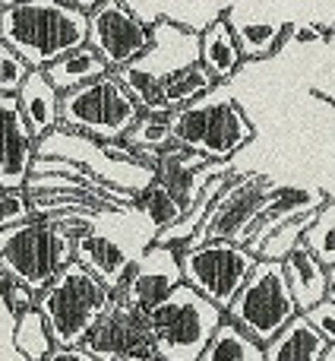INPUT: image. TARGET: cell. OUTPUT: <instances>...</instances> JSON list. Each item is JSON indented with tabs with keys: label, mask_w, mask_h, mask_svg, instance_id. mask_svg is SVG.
<instances>
[{
	"label": "cell",
	"mask_w": 335,
	"mask_h": 361,
	"mask_svg": "<svg viewBox=\"0 0 335 361\" xmlns=\"http://www.w3.org/2000/svg\"><path fill=\"white\" fill-rule=\"evenodd\" d=\"M313 216H317V212H310V216H298V219H291V222H285L282 228H275L272 235L266 238V244H263L260 260H285L291 250H298L301 244H304V231L310 228Z\"/></svg>",
	"instance_id": "obj_29"
},
{
	"label": "cell",
	"mask_w": 335,
	"mask_h": 361,
	"mask_svg": "<svg viewBox=\"0 0 335 361\" xmlns=\"http://www.w3.org/2000/svg\"><path fill=\"white\" fill-rule=\"evenodd\" d=\"M332 35V29H326V25H317V23H307V25H291V42L298 44H310V42H326V38Z\"/></svg>",
	"instance_id": "obj_34"
},
{
	"label": "cell",
	"mask_w": 335,
	"mask_h": 361,
	"mask_svg": "<svg viewBox=\"0 0 335 361\" xmlns=\"http://www.w3.org/2000/svg\"><path fill=\"white\" fill-rule=\"evenodd\" d=\"M143 108L137 105L118 73H108L95 82L63 92L61 127L70 133L95 140V143H120L139 124Z\"/></svg>",
	"instance_id": "obj_5"
},
{
	"label": "cell",
	"mask_w": 335,
	"mask_h": 361,
	"mask_svg": "<svg viewBox=\"0 0 335 361\" xmlns=\"http://www.w3.org/2000/svg\"><path fill=\"white\" fill-rule=\"evenodd\" d=\"M329 29H332V35H335V25H329Z\"/></svg>",
	"instance_id": "obj_40"
},
{
	"label": "cell",
	"mask_w": 335,
	"mask_h": 361,
	"mask_svg": "<svg viewBox=\"0 0 335 361\" xmlns=\"http://www.w3.org/2000/svg\"><path fill=\"white\" fill-rule=\"evenodd\" d=\"M190 63H199V32L165 16L152 23V48L133 67L162 82L168 73H174L180 67H190Z\"/></svg>",
	"instance_id": "obj_15"
},
{
	"label": "cell",
	"mask_w": 335,
	"mask_h": 361,
	"mask_svg": "<svg viewBox=\"0 0 335 361\" xmlns=\"http://www.w3.org/2000/svg\"><path fill=\"white\" fill-rule=\"evenodd\" d=\"M124 143L133 146L137 152H162L168 146H174V133H171L168 114H143L139 124L127 133Z\"/></svg>",
	"instance_id": "obj_28"
},
{
	"label": "cell",
	"mask_w": 335,
	"mask_h": 361,
	"mask_svg": "<svg viewBox=\"0 0 335 361\" xmlns=\"http://www.w3.org/2000/svg\"><path fill=\"white\" fill-rule=\"evenodd\" d=\"M63 4H70V6H76V10H86V13H92L99 4H105V0H63Z\"/></svg>",
	"instance_id": "obj_36"
},
{
	"label": "cell",
	"mask_w": 335,
	"mask_h": 361,
	"mask_svg": "<svg viewBox=\"0 0 335 361\" xmlns=\"http://www.w3.org/2000/svg\"><path fill=\"white\" fill-rule=\"evenodd\" d=\"M225 311L184 282L158 307L149 311V326L156 336V358L162 361H199L222 326Z\"/></svg>",
	"instance_id": "obj_4"
},
{
	"label": "cell",
	"mask_w": 335,
	"mask_h": 361,
	"mask_svg": "<svg viewBox=\"0 0 335 361\" xmlns=\"http://www.w3.org/2000/svg\"><path fill=\"white\" fill-rule=\"evenodd\" d=\"M285 276H288V286H291V295L298 301L301 314L313 311L317 305H323L329 298V269L310 254V250L301 244L298 250L285 257Z\"/></svg>",
	"instance_id": "obj_19"
},
{
	"label": "cell",
	"mask_w": 335,
	"mask_h": 361,
	"mask_svg": "<svg viewBox=\"0 0 335 361\" xmlns=\"http://www.w3.org/2000/svg\"><path fill=\"white\" fill-rule=\"evenodd\" d=\"M114 292L80 260L67 263L54 282L35 298L57 349H80L101 317L111 311Z\"/></svg>",
	"instance_id": "obj_2"
},
{
	"label": "cell",
	"mask_w": 335,
	"mask_h": 361,
	"mask_svg": "<svg viewBox=\"0 0 335 361\" xmlns=\"http://www.w3.org/2000/svg\"><path fill=\"white\" fill-rule=\"evenodd\" d=\"M0 42L32 70H48L63 54L89 44V13L63 0H16L0 10Z\"/></svg>",
	"instance_id": "obj_1"
},
{
	"label": "cell",
	"mask_w": 335,
	"mask_h": 361,
	"mask_svg": "<svg viewBox=\"0 0 335 361\" xmlns=\"http://www.w3.org/2000/svg\"><path fill=\"white\" fill-rule=\"evenodd\" d=\"M73 260H80L86 269H92V273L114 292V288L127 279V273L133 269L137 257L127 254V247L118 244L114 238H108V235H101V231L92 228L89 235H82L80 241H76Z\"/></svg>",
	"instance_id": "obj_17"
},
{
	"label": "cell",
	"mask_w": 335,
	"mask_h": 361,
	"mask_svg": "<svg viewBox=\"0 0 335 361\" xmlns=\"http://www.w3.org/2000/svg\"><path fill=\"white\" fill-rule=\"evenodd\" d=\"M95 361H143L156 358V336L149 326V314L114 298L111 311L95 324V330L80 345Z\"/></svg>",
	"instance_id": "obj_11"
},
{
	"label": "cell",
	"mask_w": 335,
	"mask_h": 361,
	"mask_svg": "<svg viewBox=\"0 0 335 361\" xmlns=\"http://www.w3.org/2000/svg\"><path fill=\"white\" fill-rule=\"evenodd\" d=\"M174 143L206 156L209 162H228L253 140V124L234 99L209 92L206 99L168 114Z\"/></svg>",
	"instance_id": "obj_3"
},
{
	"label": "cell",
	"mask_w": 335,
	"mask_h": 361,
	"mask_svg": "<svg viewBox=\"0 0 335 361\" xmlns=\"http://www.w3.org/2000/svg\"><path fill=\"white\" fill-rule=\"evenodd\" d=\"M244 61L247 57H244L228 16L209 19V25L199 32V63L215 76V82H228L244 67Z\"/></svg>",
	"instance_id": "obj_18"
},
{
	"label": "cell",
	"mask_w": 335,
	"mask_h": 361,
	"mask_svg": "<svg viewBox=\"0 0 335 361\" xmlns=\"http://www.w3.org/2000/svg\"><path fill=\"white\" fill-rule=\"evenodd\" d=\"M225 16H228V23H231V29H234L247 61H260V57L275 54V51L288 42V35H291V25L282 23V19H253L237 10L225 13Z\"/></svg>",
	"instance_id": "obj_20"
},
{
	"label": "cell",
	"mask_w": 335,
	"mask_h": 361,
	"mask_svg": "<svg viewBox=\"0 0 335 361\" xmlns=\"http://www.w3.org/2000/svg\"><path fill=\"white\" fill-rule=\"evenodd\" d=\"M89 44L114 73L137 63L152 48V23H146L124 0H105L89 13Z\"/></svg>",
	"instance_id": "obj_9"
},
{
	"label": "cell",
	"mask_w": 335,
	"mask_h": 361,
	"mask_svg": "<svg viewBox=\"0 0 335 361\" xmlns=\"http://www.w3.org/2000/svg\"><path fill=\"white\" fill-rule=\"evenodd\" d=\"M76 241L67 238L51 219H32L25 225L0 231V269L42 295L73 263Z\"/></svg>",
	"instance_id": "obj_6"
},
{
	"label": "cell",
	"mask_w": 335,
	"mask_h": 361,
	"mask_svg": "<svg viewBox=\"0 0 335 361\" xmlns=\"http://www.w3.org/2000/svg\"><path fill=\"white\" fill-rule=\"evenodd\" d=\"M218 82L203 63H190V67H180L174 73H168L162 80V99L168 114L177 111V108H187L193 102L206 99L209 92H215Z\"/></svg>",
	"instance_id": "obj_23"
},
{
	"label": "cell",
	"mask_w": 335,
	"mask_h": 361,
	"mask_svg": "<svg viewBox=\"0 0 335 361\" xmlns=\"http://www.w3.org/2000/svg\"><path fill=\"white\" fill-rule=\"evenodd\" d=\"M326 203H329V197H326L323 190H317V187H279L275 184L272 193H269V200L263 203V209L256 212L244 247L253 250V254L260 257L263 244H266V238L272 235L275 228H282L285 222H291V219H298V216L320 212Z\"/></svg>",
	"instance_id": "obj_14"
},
{
	"label": "cell",
	"mask_w": 335,
	"mask_h": 361,
	"mask_svg": "<svg viewBox=\"0 0 335 361\" xmlns=\"http://www.w3.org/2000/svg\"><path fill=\"white\" fill-rule=\"evenodd\" d=\"M256 263H260V257L234 241H206L180 250L184 282L222 311L231 307V301L237 298V292L250 279Z\"/></svg>",
	"instance_id": "obj_8"
},
{
	"label": "cell",
	"mask_w": 335,
	"mask_h": 361,
	"mask_svg": "<svg viewBox=\"0 0 335 361\" xmlns=\"http://www.w3.org/2000/svg\"><path fill=\"white\" fill-rule=\"evenodd\" d=\"M133 209H139L152 225H156V235L158 231H165V228H171V225H177L180 219L187 216V206L180 203L168 187L158 184V180H149V184L139 190L137 206H133Z\"/></svg>",
	"instance_id": "obj_26"
},
{
	"label": "cell",
	"mask_w": 335,
	"mask_h": 361,
	"mask_svg": "<svg viewBox=\"0 0 335 361\" xmlns=\"http://www.w3.org/2000/svg\"><path fill=\"white\" fill-rule=\"evenodd\" d=\"M19 111H23L25 124L32 127V133L42 143L44 137H51L54 130H61V105L63 92L48 80L44 70H32L29 80L23 82V89L16 92Z\"/></svg>",
	"instance_id": "obj_16"
},
{
	"label": "cell",
	"mask_w": 335,
	"mask_h": 361,
	"mask_svg": "<svg viewBox=\"0 0 335 361\" xmlns=\"http://www.w3.org/2000/svg\"><path fill=\"white\" fill-rule=\"evenodd\" d=\"M326 343L320 330L307 320V314H298L272 343L266 345V361H323Z\"/></svg>",
	"instance_id": "obj_21"
},
{
	"label": "cell",
	"mask_w": 335,
	"mask_h": 361,
	"mask_svg": "<svg viewBox=\"0 0 335 361\" xmlns=\"http://www.w3.org/2000/svg\"><path fill=\"white\" fill-rule=\"evenodd\" d=\"M13 349L23 355V361H48L57 352L54 333L38 307L13 317Z\"/></svg>",
	"instance_id": "obj_25"
},
{
	"label": "cell",
	"mask_w": 335,
	"mask_h": 361,
	"mask_svg": "<svg viewBox=\"0 0 335 361\" xmlns=\"http://www.w3.org/2000/svg\"><path fill=\"white\" fill-rule=\"evenodd\" d=\"M143 361H162V358H143Z\"/></svg>",
	"instance_id": "obj_39"
},
{
	"label": "cell",
	"mask_w": 335,
	"mask_h": 361,
	"mask_svg": "<svg viewBox=\"0 0 335 361\" xmlns=\"http://www.w3.org/2000/svg\"><path fill=\"white\" fill-rule=\"evenodd\" d=\"M272 187H275L272 180L266 175H256V171L253 175H234V180L222 190V197L212 203L203 228L196 231V238H193L187 247H196V244H206V241L244 244L256 212H260L263 203L269 200Z\"/></svg>",
	"instance_id": "obj_10"
},
{
	"label": "cell",
	"mask_w": 335,
	"mask_h": 361,
	"mask_svg": "<svg viewBox=\"0 0 335 361\" xmlns=\"http://www.w3.org/2000/svg\"><path fill=\"white\" fill-rule=\"evenodd\" d=\"M307 320L320 330V336L326 339L329 345H335V301L326 298L323 305H317L313 311H307Z\"/></svg>",
	"instance_id": "obj_33"
},
{
	"label": "cell",
	"mask_w": 335,
	"mask_h": 361,
	"mask_svg": "<svg viewBox=\"0 0 335 361\" xmlns=\"http://www.w3.org/2000/svg\"><path fill=\"white\" fill-rule=\"evenodd\" d=\"M329 301H335V267L329 269Z\"/></svg>",
	"instance_id": "obj_37"
},
{
	"label": "cell",
	"mask_w": 335,
	"mask_h": 361,
	"mask_svg": "<svg viewBox=\"0 0 335 361\" xmlns=\"http://www.w3.org/2000/svg\"><path fill=\"white\" fill-rule=\"evenodd\" d=\"M228 320H234L244 333L256 339V343L269 345L294 317L301 314L298 301L291 295L285 276V263L282 260H260L237 298L231 301Z\"/></svg>",
	"instance_id": "obj_7"
},
{
	"label": "cell",
	"mask_w": 335,
	"mask_h": 361,
	"mask_svg": "<svg viewBox=\"0 0 335 361\" xmlns=\"http://www.w3.org/2000/svg\"><path fill=\"white\" fill-rule=\"evenodd\" d=\"M48 361H95V358H89L82 349H57Z\"/></svg>",
	"instance_id": "obj_35"
},
{
	"label": "cell",
	"mask_w": 335,
	"mask_h": 361,
	"mask_svg": "<svg viewBox=\"0 0 335 361\" xmlns=\"http://www.w3.org/2000/svg\"><path fill=\"white\" fill-rule=\"evenodd\" d=\"M44 73H48V80L54 82L61 92H73V89L86 86V82H95V80H101V76H108L111 67H108V61L92 44H86V48H76V51H70V54H63L61 61H54Z\"/></svg>",
	"instance_id": "obj_22"
},
{
	"label": "cell",
	"mask_w": 335,
	"mask_h": 361,
	"mask_svg": "<svg viewBox=\"0 0 335 361\" xmlns=\"http://www.w3.org/2000/svg\"><path fill=\"white\" fill-rule=\"evenodd\" d=\"M38 162V137L25 124L16 95H0V190H23Z\"/></svg>",
	"instance_id": "obj_13"
},
{
	"label": "cell",
	"mask_w": 335,
	"mask_h": 361,
	"mask_svg": "<svg viewBox=\"0 0 335 361\" xmlns=\"http://www.w3.org/2000/svg\"><path fill=\"white\" fill-rule=\"evenodd\" d=\"M199 361H266V345L256 343L250 333H244L234 320H228L225 314L222 326L215 330V336L209 339L203 358Z\"/></svg>",
	"instance_id": "obj_24"
},
{
	"label": "cell",
	"mask_w": 335,
	"mask_h": 361,
	"mask_svg": "<svg viewBox=\"0 0 335 361\" xmlns=\"http://www.w3.org/2000/svg\"><path fill=\"white\" fill-rule=\"evenodd\" d=\"M184 286V269H180V250L165 247V244L152 241L143 254L137 257L133 269L127 273V279L114 288V298L133 305L137 311L149 314L152 307H158L174 288Z\"/></svg>",
	"instance_id": "obj_12"
},
{
	"label": "cell",
	"mask_w": 335,
	"mask_h": 361,
	"mask_svg": "<svg viewBox=\"0 0 335 361\" xmlns=\"http://www.w3.org/2000/svg\"><path fill=\"white\" fill-rule=\"evenodd\" d=\"M35 216V200L25 190H0V231L16 228V225L32 222Z\"/></svg>",
	"instance_id": "obj_30"
},
{
	"label": "cell",
	"mask_w": 335,
	"mask_h": 361,
	"mask_svg": "<svg viewBox=\"0 0 335 361\" xmlns=\"http://www.w3.org/2000/svg\"><path fill=\"white\" fill-rule=\"evenodd\" d=\"M304 247L323 263L326 269L335 267V200L329 197V203L313 216L310 228L304 231Z\"/></svg>",
	"instance_id": "obj_27"
},
{
	"label": "cell",
	"mask_w": 335,
	"mask_h": 361,
	"mask_svg": "<svg viewBox=\"0 0 335 361\" xmlns=\"http://www.w3.org/2000/svg\"><path fill=\"white\" fill-rule=\"evenodd\" d=\"M32 67L10 48L6 42H0V95H16L23 89V82L29 80Z\"/></svg>",
	"instance_id": "obj_31"
},
{
	"label": "cell",
	"mask_w": 335,
	"mask_h": 361,
	"mask_svg": "<svg viewBox=\"0 0 335 361\" xmlns=\"http://www.w3.org/2000/svg\"><path fill=\"white\" fill-rule=\"evenodd\" d=\"M35 298L38 295L32 292V288H25L23 282H16L13 276H6L4 269H0V301L6 305V311H10L13 317L32 311V307H35Z\"/></svg>",
	"instance_id": "obj_32"
},
{
	"label": "cell",
	"mask_w": 335,
	"mask_h": 361,
	"mask_svg": "<svg viewBox=\"0 0 335 361\" xmlns=\"http://www.w3.org/2000/svg\"><path fill=\"white\" fill-rule=\"evenodd\" d=\"M323 361H335V345H329V349H326V355H323Z\"/></svg>",
	"instance_id": "obj_38"
}]
</instances>
